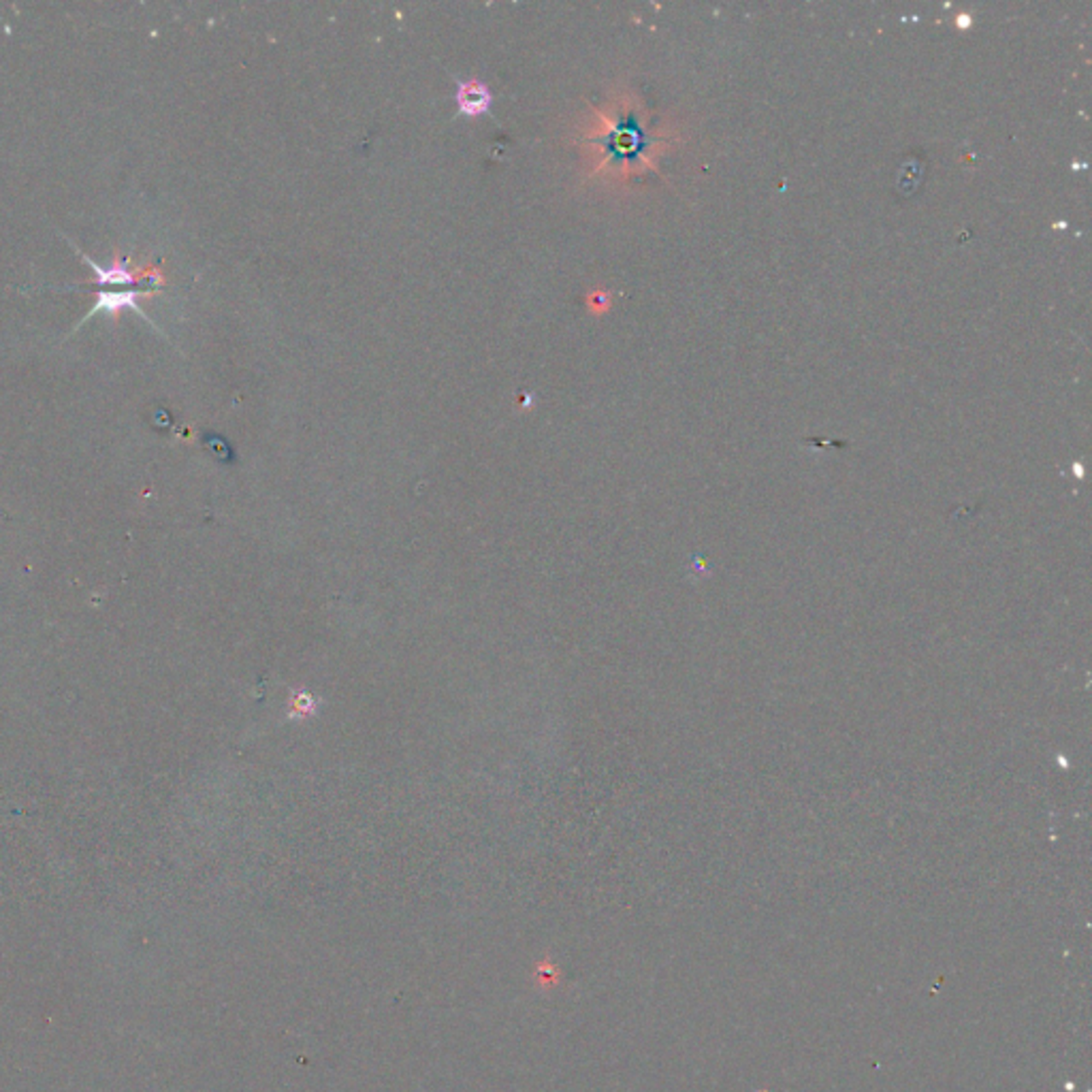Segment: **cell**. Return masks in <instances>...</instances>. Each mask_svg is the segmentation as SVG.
Segmentation results:
<instances>
[{
    "instance_id": "6da1fadb",
    "label": "cell",
    "mask_w": 1092,
    "mask_h": 1092,
    "mask_svg": "<svg viewBox=\"0 0 1092 1092\" xmlns=\"http://www.w3.org/2000/svg\"><path fill=\"white\" fill-rule=\"evenodd\" d=\"M491 103H493V94H491V90L487 88L482 81L478 80L459 81V88H457V105H459L461 114L481 115L485 114V111H489Z\"/></svg>"
},
{
    "instance_id": "7a4b0ae2",
    "label": "cell",
    "mask_w": 1092,
    "mask_h": 1092,
    "mask_svg": "<svg viewBox=\"0 0 1092 1092\" xmlns=\"http://www.w3.org/2000/svg\"><path fill=\"white\" fill-rule=\"evenodd\" d=\"M145 291H101L98 292V304L88 316H92L94 312H109V314H120L122 310H137L139 312V297H144Z\"/></svg>"
},
{
    "instance_id": "3957f363",
    "label": "cell",
    "mask_w": 1092,
    "mask_h": 1092,
    "mask_svg": "<svg viewBox=\"0 0 1092 1092\" xmlns=\"http://www.w3.org/2000/svg\"><path fill=\"white\" fill-rule=\"evenodd\" d=\"M84 261L88 263V265L94 269V274H97V284H98V286H103V284H109V286H118V284H133V282H139V278H141L139 271H137V274H133V271L127 269L128 258H122V261H120V257H118L114 261V265L107 267V269H101V267H98L94 261H90V258L86 257V254H84Z\"/></svg>"
}]
</instances>
